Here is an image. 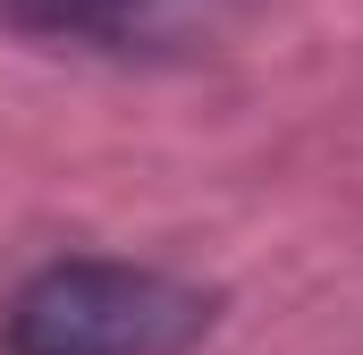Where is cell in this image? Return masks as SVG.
<instances>
[{"label":"cell","instance_id":"cell-1","mask_svg":"<svg viewBox=\"0 0 363 355\" xmlns=\"http://www.w3.org/2000/svg\"><path fill=\"white\" fill-rule=\"evenodd\" d=\"M211 313V288L178 271L60 254L0 305V355H194Z\"/></svg>","mask_w":363,"mask_h":355},{"label":"cell","instance_id":"cell-2","mask_svg":"<svg viewBox=\"0 0 363 355\" xmlns=\"http://www.w3.org/2000/svg\"><path fill=\"white\" fill-rule=\"evenodd\" d=\"M9 17L101 60H194L237 34L245 0H9Z\"/></svg>","mask_w":363,"mask_h":355}]
</instances>
